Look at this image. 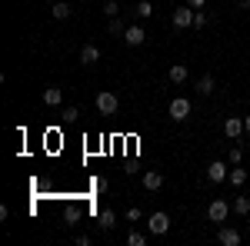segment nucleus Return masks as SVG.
<instances>
[{
  "label": "nucleus",
  "instance_id": "1",
  "mask_svg": "<svg viewBox=\"0 0 250 246\" xmlns=\"http://www.w3.org/2000/svg\"><path fill=\"white\" fill-rule=\"evenodd\" d=\"M94 107H97L104 116H114L117 110H120V96L110 94V90H100V94L94 96Z\"/></svg>",
  "mask_w": 250,
  "mask_h": 246
},
{
  "label": "nucleus",
  "instance_id": "2",
  "mask_svg": "<svg viewBox=\"0 0 250 246\" xmlns=\"http://www.w3.org/2000/svg\"><path fill=\"white\" fill-rule=\"evenodd\" d=\"M167 114H170V120L184 123V120L190 116V100H187V96H173V100H170V107H167Z\"/></svg>",
  "mask_w": 250,
  "mask_h": 246
},
{
  "label": "nucleus",
  "instance_id": "3",
  "mask_svg": "<svg viewBox=\"0 0 250 246\" xmlns=\"http://www.w3.org/2000/svg\"><path fill=\"white\" fill-rule=\"evenodd\" d=\"M167 229H170V216L167 213H150L147 216V233L150 236H164Z\"/></svg>",
  "mask_w": 250,
  "mask_h": 246
},
{
  "label": "nucleus",
  "instance_id": "4",
  "mask_svg": "<svg viewBox=\"0 0 250 246\" xmlns=\"http://www.w3.org/2000/svg\"><path fill=\"white\" fill-rule=\"evenodd\" d=\"M230 216V203L227 200H210V207H207V220L210 223H224Z\"/></svg>",
  "mask_w": 250,
  "mask_h": 246
},
{
  "label": "nucleus",
  "instance_id": "5",
  "mask_svg": "<svg viewBox=\"0 0 250 246\" xmlns=\"http://www.w3.org/2000/svg\"><path fill=\"white\" fill-rule=\"evenodd\" d=\"M193 14H197L193 7H177L173 17H170V23L177 27V30H187V27H193Z\"/></svg>",
  "mask_w": 250,
  "mask_h": 246
},
{
  "label": "nucleus",
  "instance_id": "6",
  "mask_svg": "<svg viewBox=\"0 0 250 246\" xmlns=\"http://www.w3.org/2000/svg\"><path fill=\"white\" fill-rule=\"evenodd\" d=\"M230 176V163H224V160H213L210 167H207V180L210 183H224Z\"/></svg>",
  "mask_w": 250,
  "mask_h": 246
},
{
  "label": "nucleus",
  "instance_id": "7",
  "mask_svg": "<svg viewBox=\"0 0 250 246\" xmlns=\"http://www.w3.org/2000/svg\"><path fill=\"white\" fill-rule=\"evenodd\" d=\"M124 40H127V47H140V43L147 40V30H144L140 23H130L127 34H124Z\"/></svg>",
  "mask_w": 250,
  "mask_h": 246
},
{
  "label": "nucleus",
  "instance_id": "8",
  "mask_svg": "<svg viewBox=\"0 0 250 246\" xmlns=\"http://www.w3.org/2000/svg\"><path fill=\"white\" fill-rule=\"evenodd\" d=\"M224 133H227L233 143H237V140H240V136L247 133V130H244V116H230V120L224 123Z\"/></svg>",
  "mask_w": 250,
  "mask_h": 246
},
{
  "label": "nucleus",
  "instance_id": "9",
  "mask_svg": "<svg viewBox=\"0 0 250 246\" xmlns=\"http://www.w3.org/2000/svg\"><path fill=\"white\" fill-rule=\"evenodd\" d=\"M217 243H220V246H240V233H237V229H230V227H220Z\"/></svg>",
  "mask_w": 250,
  "mask_h": 246
},
{
  "label": "nucleus",
  "instance_id": "10",
  "mask_svg": "<svg viewBox=\"0 0 250 246\" xmlns=\"http://www.w3.org/2000/svg\"><path fill=\"white\" fill-rule=\"evenodd\" d=\"M80 63H83V67H94V63H100V47L87 43V47L80 50Z\"/></svg>",
  "mask_w": 250,
  "mask_h": 246
},
{
  "label": "nucleus",
  "instance_id": "11",
  "mask_svg": "<svg viewBox=\"0 0 250 246\" xmlns=\"http://www.w3.org/2000/svg\"><path fill=\"white\" fill-rule=\"evenodd\" d=\"M160 187H164V176H160L157 170H147V173H144V189H150V193H157Z\"/></svg>",
  "mask_w": 250,
  "mask_h": 246
},
{
  "label": "nucleus",
  "instance_id": "12",
  "mask_svg": "<svg viewBox=\"0 0 250 246\" xmlns=\"http://www.w3.org/2000/svg\"><path fill=\"white\" fill-rule=\"evenodd\" d=\"M43 103H47V107H60V103H63V90H60V87H47V90H43Z\"/></svg>",
  "mask_w": 250,
  "mask_h": 246
},
{
  "label": "nucleus",
  "instance_id": "13",
  "mask_svg": "<svg viewBox=\"0 0 250 246\" xmlns=\"http://www.w3.org/2000/svg\"><path fill=\"white\" fill-rule=\"evenodd\" d=\"M50 14H54L57 20H67L70 14H74V7H70L67 0H54V7H50Z\"/></svg>",
  "mask_w": 250,
  "mask_h": 246
},
{
  "label": "nucleus",
  "instance_id": "14",
  "mask_svg": "<svg viewBox=\"0 0 250 246\" xmlns=\"http://www.w3.org/2000/svg\"><path fill=\"white\" fill-rule=\"evenodd\" d=\"M167 76H170V83H184V80L190 76V70H187L184 63H173L170 70H167Z\"/></svg>",
  "mask_w": 250,
  "mask_h": 246
},
{
  "label": "nucleus",
  "instance_id": "15",
  "mask_svg": "<svg viewBox=\"0 0 250 246\" xmlns=\"http://www.w3.org/2000/svg\"><path fill=\"white\" fill-rule=\"evenodd\" d=\"M227 183H230L233 189H240L244 183H247V170H240V167H230V176H227Z\"/></svg>",
  "mask_w": 250,
  "mask_h": 246
},
{
  "label": "nucleus",
  "instance_id": "16",
  "mask_svg": "<svg viewBox=\"0 0 250 246\" xmlns=\"http://www.w3.org/2000/svg\"><path fill=\"white\" fill-rule=\"evenodd\" d=\"M97 223H100V229H114L117 227V213H114V209H100Z\"/></svg>",
  "mask_w": 250,
  "mask_h": 246
},
{
  "label": "nucleus",
  "instance_id": "17",
  "mask_svg": "<svg viewBox=\"0 0 250 246\" xmlns=\"http://www.w3.org/2000/svg\"><path fill=\"white\" fill-rule=\"evenodd\" d=\"M134 14L140 20H150V17H154V3H150V0H140V3L134 7Z\"/></svg>",
  "mask_w": 250,
  "mask_h": 246
},
{
  "label": "nucleus",
  "instance_id": "18",
  "mask_svg": "<svg viewBox=\"0 0 250 246\" xmlns=\"http://www.w3.org/2000/svg\"><path fill=\"white\" fill-rule=\"evenodd\" d=\"M233 213H237V216H247L250 213V196H233Z\"/></svg>",
  "mask_w": 250,
  "mask_h": 246
},
{
  "label": "nucleus",
  "instance_id": "19",
  "mask_svg": "<svg viewBox=\"0 0 250 246\" xmlns=\"http://www.w3.org/2000/svg\"><path fill=\"white\" fill-rule=\"evenodd\" d=\"M197 94H204V96H210V94H213V76H210V74L197 80Z\"/></svg>",
  "mask_w": 250,
  "mask_h": 246
},
{
  "label": "nucleus",
  "instance_id": "20",
  "mask_svg": "<svg viewBox=\"0 0 250 246\" xmlns=\"http://www.w3.org/2000/svg\"><path fill=\"white\" fill-rule=\"evenodd\" d=\"M107 30H110L114 37H124V34H127V23H124L120 17H110V23H107Z\"/></svg>",
  "mask_w": 250,
  "mask_h": 246
},
{
  "label": "nucleus",
  "instance_id": "21",
  "mask_svg": "<svg viewBox=\"0 0 250 246\" xmlns=\"http://www.w3.org/2000/svg\"><path fill=\"white\" fill-rule=\"evenodd\" d=\"M207 10H197V14H193V30H204V27H207Z\"/></svg>",
  "mask_w": 250,
  "mask_h": 246
},
{
  "label": "nucleus",
  "instance_id": "22",
  "mask_svg": "<svg viewBox=\"0 0 250 246\" xmlns=\"http://www.w3.org/2000/svg\"><path fill=\"white\" fill-rule=\"evenodd\" d=\"M240 160H244V150H240V147H233V150L227 153V163H230V167H240Z\"/></svg>",
  "mask_w": 250,
  "mask_h": 246
},
{
  "label": "nucleus",
  "instance_id": "23",
  "mask_svg": "<svg viewBox=\"0 0 250 246\" xmlns=\"http://www.w3.org/2000/svg\"><path fill=\"white\" fill-rule=\"evenodd\" d=\"M127 243H130V246H144V243H147V236L134 229V233H127Z\"/></svg>",
  "mask_w": 250,
  "mask_h": 246
},
{
  "label": "nucleus",
  "instance_id": "24",
  "mask_svg": "<svg viewBox=\"0 0 250 246\" xmlns=\"http://www.w3.org/2000/svg\"><path fill=\"white\" fill-rule=\"evenodd\" d=\"M104 14H107V17H117V14H120V3H117V0H107V3H104Z\"/></svg>",
  "mask_w": 250,
  "mask_h": 246
},
{
  "label": "nucleus",
  "instance_id": "25",
  "mask_svg": "<svg viewBox=\"0 0 250 246\" xmlns=\"http://www.w3.org/2000/svg\"><path fill=\"white\" fill-rule=\"evenodd\" d=\"M137 220H144V213L137 207H127V223H137Z\"/></svg>",
  "mask_w": 250,
  "mask_h": 246
},
{
  "label": "nucleus",
  "instance_id": "26",
  "mask_svg": "<svg viewBox=\"0 0 250 246\" xmlns=\"http://www.w3.org/2000/svg\"><path fill=\"white\" fill-rule=\"evenodd\" d=\"M60 116H67V120H74V116H80V110H77V107H67V110H63Z\"/></svg>",
  "mask_w": 250,
  "mask_h": 246
},
{
  "label": "nucleus",
  "instance_id": "27",
  "mask_svg": "<svg viewBox=\"0 0 250 246\" xmlns=\"http://www.w3.org/2000/svg\"><path fill=\"white\" fill-rule=\"evenodd\" d=\"M187 7H193V10H204V7H207V0H187Z\"/></svg>",
  "mask_w": 250,
  "mask_h": 246
},
{
  "label": "nucleus",
  "instance_id": "28",
  "mask_svg": "<svg viewBox=\"0 0 250 246\" xmlns=\"http://www.w3.org/2000/svg\"><path fill=\"white\" fill-rule=\"evenodd\" d=\"M237 7H240V10H250V0H237Z\"/></svg>",
  "mask_w": 250,
  "mask_h": 246
},
{
  "label": "nucleus",
  "instance_id": "29",
  "mask_svg": "<svg viewBox=\"0 0 250 246\" xmlns=\"http://www.w3.org/2000/svg\"><path fill=\"white\" fill-rule=\"evenodd\" d=\"M244 130H247V136H250V116H244Z\"/></svg>",
  "mask_w": 250,
  "mask_h": 246
}]
</instances>
